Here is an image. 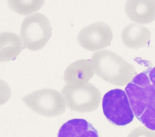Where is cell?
I'll use <instances>...</instances> for the list:
<instances>
[{
  "label": "cell",
  "mask_w": 155,
  "mask_h": 137,
  "mask_svg": "<svg viewBox=\"0 0 155 137\" xmlns=\"http://www.w3.org/2000/svg\"><path fill=\"white\" fill-rule=\"evenodd\" d=\"M125 91L136 118L148 129L155 130V66L136 75Z\"/></svg>",
  "instance_id": "cell-1"
},
{
  "label": "cell",
  "mask_w": 155,
  "mask_h": 137,
  "mask_svg": "<svg viewBox=\"0 0 155 137\" xmlns=\"http://www.w3.org/2000/svg\"><path fill=\"white\" fill-rule=\"evenodd\" d=\"M90 60L94 72L104 80L115 86H125L136 75L132 65L110 50L95 52Z\"/></svg>",
  "instance_id": "cell-2"
},
{
  "label": "cell",
  "mask_w": 155,
  "mask_h": 137,
  "mask_svg": "<svg viewBox=\"0 0 155 137\" xmlns=\"http://www.w3.org/2000/svg\"><path fill=\"white\" fill-rule=\"evenodd\" d=\"M51 26L47 18L37 13L26 17L21 26L20 36L24 46L38 51L47 44L51 36Z\"/></svg>",
  "instance_id": "cell-3"
},
{
  "label": "cell",
  "mask_w": 155,
  "mask_h": 137,
  "mask_svg": "<svg viewBox=\"0 0 155 137\" xmlns=\"http://www.w3.org/2000/svg\"><path fill=\"white\" fill-rule=\"evenodd\" d=\"M62 93L67 107L80 113L94 111L99 106L101 100L100 91L91 83L79 86L65 85Z\"/></svg>",
  "instance_id": "cell-4"
},
{
  "label": "cell",
  "mask_w": 155,
  "mask_h": 137,
  "mask_svg": "<svg viewBox=\"0 0 155 137\" xmlns=\"http://www.w3.org/2000/svg\"><path fill=\"white\" fill-rule=\"evenodd\" d=\"M22 100L32 110L43 116H58L62 114L66 109L63 95L53 89L35 91L24 96Z\"/></svg>",
  "instance_id": "cell-5"
},
{
  "label": "cell",
  "mask_w": 155,
  "mask_h": 137,
  "mask_svg": "<svg viewBox=\"0 0 155 137\" xmlns=\"http://www.w3.org/2000/svg\"><path fill=\"white\" fill-rule=\"evenodd\" d=\"M102 109L107 119L118 126H125L134 118L127 94L120 89H114L105 93L102 98Z\"/></svg>",
  "instance_id": "cell-6"
},
{
  "label": "cell",
  "mask_w": 155,
  "mask_h": 137,
  "mask_svg": "<svg viewBox=\"0 0 155 137\" xmlns=\"http://www.w3.org/2000/svg\"><path fill=\"white\" fill-rule=\"evenodd\" d=\"M112 39L113 33L110 27L102 22L92 24L82 28L77 36L78 44L91 51L109 46Z\"/></svg>",
  "instance_id": "cell-7"
},
{
  "label": "cell",
  "mask_w": 155,
  "mask_h": 137,
  "mask_svg": "<svg viewBox=\"0 0 155 137\" xmlns=\"http://www.w3.org/2000/svg\"><path fill=\"white\" fill-rule=\"evenodd\" d=\"M125 12L136 23L149 24L155 20V0H127Z\"/></svg>",
  "instance_id": "cell-8"
},
{
  "label": "cell",
  "mask_w": 155,
  "mask_h": 137,
  "mask_svg": "<svg viewBox=\"0 0 155 137\" xmlns=\"http://www.w3.org/2000/svg\"><path fill=\"white\" fill-rule=\"evenodd\" d=\"M93 74L91 60L81 59L73 62L66 68L64 79L68 85L79 86L88 83Z\"/></svg>",
  "instance_id": "cell-9"
},
{
  "label": "cell",
  "mask_w": 155,
  "mask_h": 137,
  "mask_svg": "<svg viewBox=\"0 0 155 137\" xmlns=\"http://www.w3.org/2000/svg\"><path fill=\"white\" fill-rule=\"evenodd\" d=\"M151 36V32L147 28L136 23H131L124 28L122 40L127 47L139 49L148 43Z\"/></svg>",
  "instance_id": "cell-10"
},
{
  "label": "cell",
  "mask_w": 155,
  "mask_h": 137,
  "mask_svg": "<svg viewBox=\"0 0 155 137\" xmlns=\"http://www.w3.org/2000/svg\"><path fill=\"white\" fill-rule=\"evenodd\" d=\"M57 137H99V134L87 120L74 118L68 120L61 127Z\"/></svg>",
  "instance_id": "cell-11"
},
{
  "label": "cell",
  "mask_w": 155,
  "mask_h": 137,
  "mask_svg": "<svg viewBox=\"0 0 155 137\" xmlns=\"http://www.w3.org/2000/svg\"><path fill=\"white\" fill-rule=\"evenodd\" d=\"M22 49V41L15 33H0V62L15 60Z\"/></svg>",
  "instance_id": "cell-12"
},
{
  "label": "cell",
  "mask_w": 155,
  "mask_h": 137,
  "mask_svg": "<svg viewBox=\"0 0 155 137\" xmlns=\"http://www.w3.org/2000/svg\"><path fill=\"white\" fill-rule=\"evenodd\" d=\"M45 0H7L8 7L13 11L23 15H28L41 9Z\"/></svg>",
  "instance_id": "cell-13"
},
{
  "label": "cell",
  "mask_w": 155,
  "mask_h": 137,
  "mask_svg": "<svg viewBox=\"0 0 155 137\" xmlns=\"http://www.w3.org/2000/svg\"><path fill=\"white\" fill-rule=\"evenodd\" d=\"M127 137H155V132L144 126H139L132 130Z\"/></svg>",
  "instance_id": "cell-14"
},
{
  "label": "cell",
  "mask_w": 155,
  "mask_h": 137,
  "mask_svg": "<svg viewBox=\"0 0 155 137\" xmlns=\"http://www.w3.org/2000/svg\"><path fill=\"white\" fill-rule=\"evenodd\" d=\"M11 89L7 83L0 79V106L7 102L11 97Z\"/></svg>",
  "instance_id": "cell-15"
}]
</instances>
